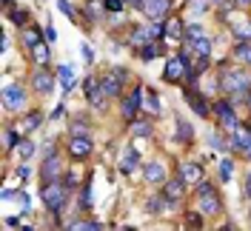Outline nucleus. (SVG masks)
<instances>
[{
	"instance_id": "obj_44",
	"label": "nucleus",
	"mask_w": 251,
	"mask_h": 231,
	"mask_svg": "<svg viewBox=\"0 0 251 231\" xmlns=\"http://www.w3.org/2000/svg\"><path fill=\"white\" fill-rule=\"evenodd\" d=\"M149 108H151V111H160V100H157L154 94L149 97Z\"/></svg>"
},
{
	"instance_id": "obj_48",
	"label": "nucleus",
	"mask_w": 251,
	"mask_h": 231,
	"mask_svg": "<svg viewBox=\"0 0 251 231\" xmlns=\"http://www.w3.org/2000/svg\"><path fill=\"white\" fill-rule=\"evenodd\" d=\"M246 194H249V197H251V171H249V174H246Z\"/></svg>"
},
{
	"instance_id": "obj_53",
	"label": "nucleus",
	"mask_w": 251,
	"mask_h": 231,
	"mask_svg": "<svg viewBox=\"0 0 251 231\" xmlns=\"http://www.w3.org/2000/svg\"><path fill=\"white\" fill-rule=\"evenodd\" d=\"M211 3H223V0H211Z\"/></svg>"
},
{
	"instance_id": "obj_24",
	"label": "nucleus",
	"mask_w": 251,
	"mask_h": 231,
	"mask_svg": "<svg viewBox=\"0 0 251 231\" xmlns=\"http://www.w3.org/2000/svg\"><path fill=\"white\" fill-rule=\"evenodd\" d=\"M15 154L20 157V160H29L31 154H34V143H31V140H20V143L15 146Z\"/></svg>"
},
{
	"instance_id": "obj_8",
	"label": "nucleus",
	"mask_w": 251,
	"mask_h": 231,
	"mask_svg": "<svg viewBox=\"0 0 251 231\" xmlns=\"http://www.w3.org/2000/svg\"><path fill=\"white\" fill-rule=\"evenodd\" d=\"M3 103H6V108L17 111V108L26 103V92H23L20 86H6V89H3Z\"/></svg>"
},
{
	"instance_id": "obj_21",
	"label": "nucleus",
	"mask_w": 251,
	"mask_h": 231,
	"mask_svg": "<svg viewBox=\"0 0 251 231\" xmlns=\"http://www.w3.org/2000/svg\"><path fill=\"white\" fill-rule=\"evenodd\" d=\"M31 57H34L37 66H46V63H49V46L43 43V40H40L37 46H31Z\"/></svg>"
},
{
	"instance_id": "obj_15",
	"label": "nucleus",
	"mask_w": 251,
	"mask_h": 231,
	"mask_svg": "<svg viewBox=\"0 0 251 231\" xmlns=\"http://www.w3.org/2000/svg\"><path fill=\"white\" fill-rule=\"evenodd\" d=\"M180 177H183L186 183H200V180H203V169H200L197 163H183V166H180Z\"/></svg>"
},
{
	"instance_id": "obj_6",
	"label": "nucleus",
	"mask_w": 251,
	"mask_h": 231,
	"mask_svg": "<svg viewBox=\"0 0 251 231\" xmlns=\"http://www.w3.org/2000/svg\"><path fill=\"white\" fill-rule=\"evenodd\" d=\"M186 75H188V57H186V54L172 57L169 66H166V80H169V83H177L180 77H186Z\"/></svg>"
},
{
	"instance_id": "obj_5",
	"label": "nucleus",
	"mask_w": 251,
	"mask_h": 231,
	"mask_svg": "<svg viewBox=\"0 0 251 231\" xmlns=\"http://www.w3.org/2000/svg\"><path fill=\"white\" fill-rule=\"evenodd\" d=\"M126 72L123 69H114V72H109L106 77H100V89L109 94V97H117L120 94V83H123Z\"/></svg>"
},
{
	"instance_id": "obj_20",
	"label": "nucleus",
	"mask_w": 251,
	"mask_h": 231,
	"mask_svg": "<svg viewBox=\"0 0 251 231\" xmlns=\"http://www.w3.org/2000/svg\"><path fill=\"white\" fill-rule=\"evenodd\" d=\"M57 77H60L63 89L69 92V89L75 86V66H69V63H63V66H60V72H57Z\"/></svg>"
},
{
	"instance_id": "obj_31",
	"label": "nucleus",
	"mask_w": 251,
	"mask_h": 231,
	"mask_svg": "<svg viewBox=\"0 0 251 231\" xmlns=\"http://www.w3.org/2000/svg\"><path fill=\"white\" fill-rule=\"evenodd\" d=\"M237 57H240L243 63H249V66H251V43H249V40H243V43L237 46Z\"/></svg>"
},
{
	"instance_id": "obj_40",
	"label": "nucleus",
	"mask_w": 251,
	"mask_h": 231,
	"mask_svg": "<svg viewBox=\"0 0 251 231\" xmlns=\"http://www.w3.org/2000/svg\"><path fill=\"white\" fill-rule=\"evenodd\" d=\"M200 214H203V211H200ZM200 214H188L186 217V223L191 226V229H197V226H200Z\"/></svg>"
},
{
	"instance_id": "obj_7",
	"label": "nucleus",
	"mask_w": 251,
	"mask_h": 231,
	"mask_svg": "<svg viewBox=\"0 0 251 231\" xmlns=\"http://www.w3.org/2000/svg\"><path fill=\"white\" fill-rule=\"evenodd\" d=\"M140 9L146 12L149 20H163L166 12H169V0H143Z\"/></svg>"
},
{
	"instance_id": "obj_41",
	"label": "nucleus",
	"mask_w": 251,
	"mask_h": 231,
	"mask_svg": "<svg viewBox=\"0 0 251 231\" xmlns=\"http://www.w3.org/2000/svg\"><path fill=\"white\" fill-rule=\"evenodd\" d=\"M106 6H109L111 12H120V6H123V0H106Z\"/></svg>"
},
{
	"instance_id": "obj_52",
	"label": "nucleus",
	"mask_w": 251,
	"mask_h": 231,
	"mask_svg": "<svg viewBox=\"0 0 251 231\" xmlns=\"http://www.w3.org/2000/svg\"><path fill=\"white\" fill-rule=\"evenodd\" d=\"M246 103H249V108H251V94H246Z\"/></svg>"
},
{
	"instance_id": "obj_35",
	"label": "nucleus",
	"mask_w": 251,
	"mask_h": 231,
	"mask_svg": "<svg viewBox=\"0 0 251 231\" xmlns=\"http://www.w3.org/2000/svg\"><path fill=\"white\" fill-rule=\"evenodd\" d=\"M231 171H234V163H231V160H228V157H226V160H223V163H220V177H223V180H226V183H228V177H231Z\"/></svg>"
},
{
	"instance_id": "obj_29",
	"label": "nucleus",
	"mask_w": 251,
	"mask_h": 231,
	"mask_svg": "<svg viewBox=\"0 0 251 231\" xmlns=\"http://www.w3.org/2000/svg\"><path fill=\"white\" fill-rule=\"evenodd\" d=\"M69 229H72V231H100L103 226H100V223H86V220H77V223H72Z\"/></svg>"
},
{
	"instance_id": "obj_45",
	"label": "nucleus",
	"mask_w": 251,
	"mask_h": 231,
	"mask_svg": "<svg viewBox=\"0 0 251 231\" xmlns=\"http://www.w3.org/2000/svg\"><path fill=\"white\" fill-rule=\"evenodd\" d=\"M80 51H83V57H86V60H89V63L94 60V51H92V49H89V46H83V49H80Z\"/></svg>"
},
{
	"instance_id": "obj_42",
	"label": "nucleus",
	"mask_w": 251,
	"mask_h": 231,
	"mask_svg": "<svg viewBox=\"0 0 251 231\" xmlns=\"http://www.w3.org/2000/svg\"><path fill=\"white\" fill-rule=\"evenodd\" d=\"M208 9V0H194V12H205Z\"/></svg>"
},
{
	"instance_id": "obj_37",
	"label": "nucleus",
	"mask_w": 251,
	"mask_h": 231,
	"mask_svg": "<svg viewBox=\"0 0 251 231\" xmlns=\"http://www.w3.org/2000/svg\"><path fill=\"white\" fill-rule=\"evenodd\" d=\"M57 9H60L63 15L75 17V9H72V3H69V0H57Z\"/></svg>"
},
{
	"instance_id": "obj_30",
	"label": "nucleus",
	"mask_w": 251,
	"mask_h": 231,
	"mask_svg": "<svg viewBox=\"0 0 251 231\" xmlns=\"http://www.w3.org/2000/svg\"><path fill=\"white\" fill-rule=\"evenodd\" d=\"M40 40H43V37H40V31H37V29H26V31H23V43H26L29 49L37 46Z\"/></svg>"
},
{
	"instance_id": "obj_13",
	"label": "nucleus",
	"mask_w": 251,
	"mask_h": 231,
	"mask_svg": "<svg viewBox=\"0 0 251 231\" xmlns=\"http://www.w3.org/2000/svg\"><path fill=\"white\" fill-rule=\"evenodd\" d=\"M31 86H34V92L49 94L51 92V86H54V77L49 75V72H37V75L31 77Z\"/></svg>"
},
{
	"instance_id": "obj_11",
	"label": "nucleus",
	"mask_w": 251,
	"mask_h": 231,
	"mask_svg": "<svg viewBox=\"0 0 251 231\" xmlns=\"http://www.w3.org/2000/svg\"><path fill=\"white\" fill-rule=\"evenodd\" d=\"M60 171H63V160H60V157H54V154H49L46 163H43V169H40V177L49 183V180H57V177H60Z\"/></svg>"
},
{
	"instance_id": "obj_38",
	"label": "nucleus",
	"mask_w": 251,
	"mask_h": 231,
	"mask_svg": "<svg viewBox=\"0 0 251 231\" xmlns=\"http://www.w3.org/2000/svg\"><path fill=\"white\" fill-rule=\"evenodd\" d=\"M72 134H77V137H86V134H89V128H86L83 123H75V126H72Z\"/></svg>"
},
{
	"instance_id": "obj_4",
	"label": "nucleus",
	"mask_w": 251,
	"mask_h": 231,
	"mask_svg": "<svg viewBox=\"0 0 251 231\" xmlns=\"http://www.w3.org/2000/svg\"><path fill=\"white\" fill-rule=\"evenodd\" d=\"M83 92H86V97H89V103H92L94 108H106V97L109 94L100 89V80H94V77H86V83H83Z\"/></svg>"
},
{
	"instance_id": "obj_10",
	"label": "nucleus",
	"mask_w": 251,
	"mask_h": 231,
	"mask_svg": "<svg viewBox=\"0 0 251 231\" xmlns=\"http://www.w3.org/2000/svg\"><path fill=\"white\" fill-rule=\"evenodd\" d=\"M214 114H217V120L226 126V128H237V117H234V108H231V103H226V100L214 103Z\"/></svg>"
},
{
	"instance_id": "obj_26",
	"label": "nucleus",
	"mask_w": 251,
	"mask_h": 231,
	"mask_svg": "<svg viewBox=\"0 0 251 231\" xmlns=\"http://www.w3.org/2000/svg\"><path fill=\"white\" fill-rule=\"evenodd\" d=\"M191 49H194L200 57H208V51H211V40H208V37L203 34L200 40H194V43H191Z\"/></svg>"
},
{
	"instance_id": "obj_23",
	"label": "nucleus",
	"mask_w": 251,
	"mask_h": 231,
	"mask_svg": "<svg viewBox=\"0 0 251 231\" xmlns=\"http://www.w3.org/2000/svg\"><path fill=\"white\" fill-rule=\"evenodd\" d=\"M131 134H134V137H151V123H146V120H131Z\"/></svg>"
},
{
	"instance_id": "obj_22",
	"label": "nucleus",
	"mask_w": 251,
	"mask_h": 231,
	"mask_svg": "<svg viewBox=\"0 0 251 231\" xmlns=\"http://www.w3.org/2000/svg\"><path fill=\"white\" fill-rule=\"evenodd\" d=\"M151 40H154V34H151V31L149 29H134L131 31V43H134V46H146V43H151Z\"/></svg>"
},
{
	"instance_id": "obj_49",
	"label": "nucleus",
	"mask_w": 251,
	"mask_h": 231,
	"mask_svg": "<svg viewBox=\"0 0 251 231\" xmlns=\"http://www.w3.org/2000/svg\"><path fill=\"white\" fill-rule=\"evenodd\" d=\"M126 3H131V6H140L143 0H126Z\"/></svg>"
},
{
	"instance_id": "obj_12",
	"label": "nucleus",
	"mask_w": 251,
	"mask_h": 231,
	"mask_svg": "<svg viewBox=\"0 0 251 231\" xmlns=\"http://www.w3.org/2000/svg\"><path fill=\"white\" fill-rule=\"evenodd\" d=\"M140 97H143V89H134V92L123 100V117L126 120H134V114L140 111Z\"/></svg>"
},
{
	"instance_id": "obj_32",
	"label": "nucleus",
	"mask_w": 251,
	"mask_h": 231,
	"mask_svg": "<svg viewBox=\"0 0 251 231\" xmlns=\"http://www.w3.org/2000/svg\"><path fill=\"white\" fill-rule=\"evenodd\" d=\"M234 34L240 40H251V23H234Z\"/></svg>"
},
{
	"instance_id": "obj_51",
	"label": "nucleus",
	"mask_w": 251,
	"mask_h": 231,
	"mask_svg": "<svg viewBox=\"0 0 251 231\" xmlns=\"http://www.w3.org/2000/svg\"><path fill=\"white\" fill-rule=\"evenodd\" d=\"M246 157H249V160H251V143H249V149H246Z\"/></svg>"
},
{
	"instance_id": "obj_28",
	"label": "nucleus",
	"mask_w": 251,
	"mask_h": 231,
	"mask_svg": "<svg viewBox=\"0 0 251 231\" xmlns=\"http://www.w3.org/2000/svg\"><path fill=\"white\" fill-rule=\"evenodd\" d=\"M177 137L183 140V143H188V140L194 137V131H191V126L186 120H177Z\"/></svg>"
},
{
	"instance_id": "obj_33",
	"label": "nucleus",
	"mask_w": 251,
	"mask_h": 231,
	"mask_svg": "<svg viewBox=\"0 0 251 231\" xmlns=\"http://www.w3.org/2000/svg\"><path fill=\"white\" fill-rule=\"evenodd\" d=\"M186 37L191 40V43H194V40H200V37H203V26H200V23H191V26L186 29Z\"/></svg>"
},
{
	"instance_id": "obj_18",
	"label": "nucleus",
	"mask_w": 251,
	"mask_h": 231,
	"mask_svg": "<svg viewBox=\"0 0 251 231\" xmlns=\"http://www.w3.org/2000/svg\"><path fill=\"white\" fill-rule=\"evenodd\" d=\"M249 143H251V131L249 128H234V134H231V146L240 149V152H246Z\"/></svg>"
},
{
	"instance_id": "obj_2",
	"label": "nucleus",
	"mask_w": 251,
	"mask_h": 231,
	"mask_svg": "<svg viewBox=\"0 0 251 231\" xmlns=\"http://www.w3.org/2000/svg\"><path fill=\"white\" fill-rule=\"evenodd\" d=\"M40 197H43V203H46L51 211H57L63 203H66V185H63L60 180H49V183L40 188Z\"/></svg>"
},
{
	"instance_id": "obj_39",
	"label": "nucleus",
	"mask_w": 251,
	"mask_h": 231,
	"mask_svg": "<svg viewBox=\"0 0 251 231\" xmlns=\"http://www.w3.org/2000/svg\"><path fill=\"white\" fill-rule=\"evenodd\" d=\"M17 203H20V208H23V211H29V194L17 191Z\"/></svg>"
},
{
	"instance_id": "obj_47",
	"label": "nucleus",
	"mask_w": 251,
	"mask_h": 231,
	"mask_svg": "<svg viewBox=\"0 0 251 231\" xmlns=\"http://www.w3.org/2000/svg\"><path fill=\"white\" fill-rule=\"evenodd\" d=\"M17 177H29V166H20L17 169Z\"/></svg>"
},
{
	"instance_id": "obj_3",
	"label": "nucleus",
	"mask_w": 251,
	"mask_h": 231,
	"mask_svg": "<svg viewBox=\"0 0 251 231\" xmlns=\"http://www.w3.org/2000/svg\"><path fill=\"white\" fill-rule=\"evenodd\" d=\"M197 191H200V211H203V214H217L220 197H217V191H214V185L200 180V183H197Z\"/></svg>"
},
{
	"instance_id": "obj_43",
	"label": "nucleus",
	"mask_w": 251,
	"mask_h": 231,
	"mask_svg": "<svg viewBox=\"0 0 251 231\" xmlns=\"http://www.w3.org/2000/svg\"><path fill=\"white\" fill-rule=\"evenodd\" d=\"M12 20H15L17 26H20V23H26V12H15V15H12Z\"/></svg>"
},
{
	"instance_id": "obj_46",
	"label": "nucleus",
	"mask_w": 251,
	"mask_h": 231,
	"mask_svg": "<svg viewBox=\"0 0 251 231\" xmlns=\"http://www.w3.org/2000/svg\"><path fill=\"white\" fill-rule=\"evenodd\" d=\"M17 223H20V220H17V217H6V226H12V229H20V226H17Z\"/></svg>"
},
{
	"instance_id": "obj_50",
	"label": "nucleus",
	"mask_w": 251,
	"mask_h": 231,
	"mask_svg": "<svg viewBox=\"0 0 251 231\" xmlns=\"http://www.w3.org/2000/svg\"><path fill=\"white\" fill-rule=\"evenodd\" d=\"M237 3H240V6H249L251 0H237Z\"/></svg>"
},
{
	"instance_id": "obj_34",
	"label": "nucleus",
	"mask_w": 251,
	"mask_h": 231,
	"mask_svg": "<svg viewBox=\"0 0 251 231\" xmlns=\"http://www.w3.org/2000/svg\"><path fill=\"white\" fill-rule=\"evenodd\" d=\"M160 51H163V49H160L154 40H151V43H146V46H143V57H146V60H151V57H157Z\"/></svg>"
},
{
	"instance_id": "obj_17",
	"label": "nucleus",
	"mask_w": 251,
	"mask_h": 231,
	"mask_svg": "<svg viewBox=\"0 0 251 231\" xmlns=\"http://www.w3.org/2000/svg\"><path fill=\"white\" fill-rule=\"evenodd\" d=\"M40 123H43V111H31L29 117L17 126V131H20V134H29V131H34Z\"/></svg>"
},
{
	"instance_id": "obj_1",
	"label": "nucleus",
	"mask_w": 251,
	"mask_h": 231,
	"mask_svg": "<svg viewBox=\"0 0 251 231\" xmlns=\"http://www.w3.org/2000/svg\"><path fill=\"white\" fill-rule=\"evenodd\" d=\"M220 86H223L228 94L249 92V86H251L249 72H243V69H228V72H223V77H220Z\"/></svg>"
},
{
	"instance_id": "obj_9",
	"label": "nucleus",
	"mask_w": 251,
	"mask_h": 231,
	"mask_svg": "<svg viewBox=\"0 0 251 231\" xmlns=\"http://www.w3.org/2000/svg\"><path fill=\"white\" fill-rule=\"evenodd\" d=\"M69 154H72L75 160H86V157L92 154V140L89 137H77V134H75V137L69 140Z\"/></svg>"
},
{
	"instance_id": "obj_16",
	"label": "nucleus",
	"mask_w": 251,
	"mask_h": 231,
	"mask_svg": "<svg viewBox=\"0 0 251 231\" xmlns=\"http://www.w3.org/2000/svg\"><path fill=\"white\" fill-rule=\"evenodd\" d=\"M137 163H140V152H137V149H126L123 152V163H120V171H123V174H131V171L137 169Z\"/></svg>"
},
{
	"instance_id": "obj_14",
	"label": "nucleus",
	"mask_w": 251,
	"mask_h": 231,
	"mask_svg": "<svg viewBox=\"0 0 251 231\" xmlns=\"http://www.w3.org/2000/svg\"><path fill=\"white\" fill-rule=\"evenodd\" d=\"M143 177H146V183H163V180H166V169H163L160 163H146Z\"/></svg>"
},
{
	"instance_id": "obj_19",
	"label": "nucleus",
	"mask_w": 251,
	"mask_h": 231,
	"mask_svg": "<svg viewBox=\"0 0 251 231\" xmlns=\"http://www.w3.org/2000/svg\"><path fill=\"white\" fill-rule=\"evenodd\" d=\"M180 197H183V177H180V180H169V183H166V200L177 203Z\"/></svg>"
},
{
	"instance_id": "obj_36",
	"label": "nucleus",
	"mask_w": 251,
	"mask_h": 231,
	"mask_svg": "<svg viewBox=\"0 0 251 231\" xmlns=\"http://www.w3.org/2000/svg\"><path fill=\"white\" fill-rule=\"evenodd\" d=\"M169 34H172L174 40H180V37L186 34V29H183V23H180V20H172V23H169Z\"/></svg>"
},
{
	"instance_id": "obj_25",
	"label": "nucleus",
	"mask_w": 251,
	"mask_h": 231,
	"mask_svg": "<svg viewBox=\"0 0 251 231\" xmlns=\"http://www.w3.org/2000/svg\"><path fill=\"white\" fill-rule=\"evenodd\" d=\"M188 103L194 106V111H197L200 117L208 114V106H205V100H200V94H197V92H188Z\"/></svg>"
},
{
	"instance_id": "obj_27",
	"label": "nucleus",
	"mask_w": 251,
	"mask_h": 231,
	"mask_svg": "<svg viewBox=\"0 0 251 231\" xmlns=\"http://www.w3.org/2000/svg\"><path fill=\"white\" fill-rule=\"evenodd\" d=\"M146 203H149V205H146L149 214H160V211L166 208V205H163V203H166V194H163V197H149Z\"/></svg>"
}]
</instances>
